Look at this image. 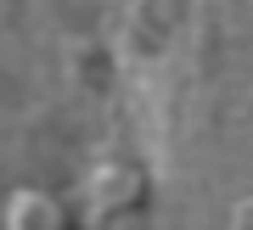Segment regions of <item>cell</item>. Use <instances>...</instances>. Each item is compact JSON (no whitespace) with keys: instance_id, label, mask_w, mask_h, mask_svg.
<instances>
[{"instance_id":"cell-2","label":"cell","mask_w":253,"mask_h":230,"mask_svg":"<svg viewBox=\"0 0 253 230\" xmlns=\"http://www.w3.org/2000/svg\"><path fill=\"white\" fill-rule=\"evenodd\" d=\"M0 230H73V213L45 186H17L0 202Z\"/></svg>"},{"instance_id":"cell-3","label":"cell","mask_w":253,"mask_h":230,"mask_svg":"<svg viewBox=\"0 0 253 230\" xmlns=\"http://www.w3.org/2000/svg\"><path fill=\"white\" fill-rule=\"evenodd\" d=\"M225 230H253V196H242V202L231 208V225Z\"/></svg>"},{"instance_id":"cell-4","label":"cell","mask_w":253,"mask_h":230,"mask_svg":"<svg viewBox=\"0 0 253 230\" xmlns=\"http://www.w3.org/2000/svg\"><path fill=\"white\" fill-rule=\"evenodd\" d=\"M107 230H146V225L135 219V213H129V219H118V225H107Z\"/></svg>"},{"instance_id":"cell-1","label":"cell","mask_w":253,"mask_h":230,"mask_svg":"<svg viewBox=\"0 0 253 230\" xmlns=\"http://www.w3.org/2000/svg\"><path fill=\"white\" fill-rule=\"evenodd\" d=\"M141 208H146V174L129 163H96L79 186V225L84 230H107Z\"/></svg>"}]
</instances>
